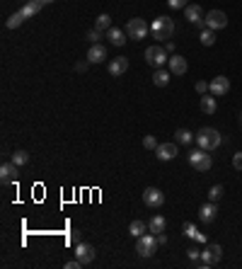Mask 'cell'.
<instances>
[{"label":"cell","mask_w":242,"mask_h":269,"mask_svg":"<svg viewBox=\"0 0 242 269\" xmlns=\"http://www.w3.org/2000/svg\"><path fill=\"white\" fill-rule=\"evenodd\" d=\"M143 148H148V150L157 148V141H155V136H146V138H143Z\"/></svg>","instance_id":"obj_34"},{"label":"cell","mask_w":242,"mask_h":269,"mask_svg":"<svg viewBox=\"0 0 242 269\" xmlns=\"http://www.w3.org/2000/svg\"><path fill=\"white\" fill-rule=\"evenodd\" d=\"M189 165H191L196 172H209L213 160H211V155H209V150L199 148V150H191V153H189Z\"/></svg>","instance_id":"obj_4"},{"label":"cell","mask_w":242,"mask_h":269,"mask_svg":"<svg viewBox=\"0 0 242 269\" xmlns=\"http://www.w3.org/2000/svg\"><path fill=\"white\" fill-rule=\"evenodd\" d=\"M165 228H167V221H165V216H152L151 223H148V231H151V233H155V235L165 233Z\"/></svg>","instance_id":"obj_20"},{"label":"cell","mask_w":242,"mask_h":269,"mask_svg":"<svg viewBox=\"0 0 242 269\" xmlns=\"http://www.w3.org/2000/svg\"><path fill=\"white\" fill-rule=\"evenodd\" d=\"M177 146L180 143H157V148H155V155L162 160V163H170V160H175L177 158Z\"/></svg>","instance_id":"obj_11"},{"label":"cell","mask_w":242,"mask_h":269,"mask_svg":"<svg viewBox=\"0 0 242 269\" xmlns=\"http://www.w3.org/2000/svg\"><path fill=\"white\" fill-rule=\"evenodd\" d=\"M186 255H189V260H194V262H199V260H201V250H199V247H194V245L186 250Z\"/></svg>","instance_id":"obj_33"},{"label":"cell","mask_w":242,"mask_h":269,"mask_svg":"<svg viewBox=\"0 0 242 269\" xmlns=\"http://www.w3.org/2000/svg\"><path fill=\"white\" fill-rule=\"evenodd\" d=\"M157 242H160V245H165V242H167V235H165V233H160V235H157Z\"/></svg>","instance_id":"obj_40"},{"label":"cell","mask_w":242,"mask_h":269,"mask_svg":"<svg viewBox=\"0 0 242 269\" xmlns=\"http://www.w3.org/2000/svg\"><path fill=\"white\" fill-rule=\"evenodd\" d=\"M215 213H218L215 204H213V202H209V204H204V206L199 209V218H201L204 223H211L213 218H215Z\"/></svg>","instance_id":"obj_19"},{"label":"cell","mask_w":242,"mask_h":269,"mask_svg":"<svg viewBox=\"0 0 242 269\" xmlns=\"http://www.w3.org/2000/svg\"><path fill=\"white\" fill-rule=\"evenodd\" d=\"M128 233H131L133 238H141L143 233H148V223H143V221H131Z\"/></svg>","instance_id":"obj_26"},{"label":"cell","mask_w":242,"mask_h":269,"mask_svg":"<svg viewBox=\"0 0 242 269\" xmlns=\"http://www.w3.org/2000/svg\"><path fill=\"white\" fill-rule=\"evenodd\" d=\"M209 88H211V83H206V80H199V83H196V92H199V95H206Z\"/></svg>","instance_id":"obj_36"},{"label":"cell","mask_w":242,"mask_h":269,"mask_svg":"<svg viewBox=\"0 0 242 269\" xmlns=\"http://www.w3.org/2000/svg\"><path fill=\"white\" fill-rule=\"evenodd\" d=\"M240 126H242V112H240Z\"/></svg>","instance_id":"obj_43"},{"label":"cell","mask_w":242,"mask_h":269,"mask_svg":"<svg viewBox=\"0 0 242 269\" xmlns=\"http://www.w3.org/2000/svg\"><path fill=\"white\" fill-rule=\"evenodd\" d=\"M184 17H186V22H191V25H199L201 30H206V22H204V10L199 7V5H186L184 7Z\"/></svg>","instance_id":"obj_10"},{"label":"cell","mask_w":242,"mask_h":269,"mask_svg":"<svg viewBox=\"0 0 242 269\" xmlns=\"http://www.w3.org/2000/svg\"><path fill=\"white\" fill-rule=\"evenodd\" d=\"M126 34H128V39L141 41V39H146V36L151 34V25H148L146 20H141V17H131V20L126 22Z\"/></svg>","instance_id":"obj_2"},{"label":"cell","mask_w":242,"mask_h":269,"mask_svg":"<svg viewBox=\"0 0 242 269\" xmlns=\"http://www.w3.org/2000/svg\"><path fill=\"white\" fill-rule=\"evenodd\" d=\"M223 194H225V187H223V184H213L211 189H209V202H213V204L220 202Z\"/></svg>","instance_id":"obj_27"},{"label":"cell","mask_w":242,"mask_h":269,"mask_svg":"<svg viewBox=\"0 0 242 269\" xmlns=\"http://www.w3.org/2000/svg\"><path fill=\"white\" fill-rule=\"evenodd\" d=\"M167 5H170L172 10H184V7L189 5V0H167Z\"/></svg>","instance_id":"obj_32"},{"label":"cell","mask_w":242,"mask_h":269,"mask_svg":"<svg viewBox=\"0 0 242 269\" xmlns=\"http://www.w3.org/2000/svg\"><path fill=\"white\" fill-rule=\"evenodd\" d=\"M220 134L215 131V129H209V126H204L199 134H196V143H199V148L204 150H215L220 146Z\"/></svg>","instance_id":"obj_1"},{"label":"cell","mask_w":242,"mask_h":269,"mask_svg":"<svg viewBox=\"0 0 242 269\" xmlns=\"http://www.w3.org/2000/svg\"><path fill=\"white\" fill-rule=\"evenodd\" d=\"M39 2H41V5H49V2H54V0H39Z\"/></svg>","instance_id":"obj_42"},{"label":"cell","mask_w":242,"mask_h":269,"mask_svg":"<svg viewBox=\"0 0 242 269\" xmlns=\"http://www.w3.org/2000/svg\"><path fill=\"white\" fill-rule=\"evenodd\" d=\"M233 168H235V170H242V153H235V155H233Z\"/></svg>","instance_id":"obj_37"},{"label":"cell","mask_w":242,"mask_h":269,"mask_svg":"<svg viewBox=\"0 0 242 269\" xmlns=\"http://www.w3.org/2000/svg\"><path fill=\"white\" fill-rule=\"evenodd\" d=\"M12 163H15L17 168H20V165H27V163H30V153H27V150H15V153H12Z\"/></svg>","instance_id":"obj_29"},{"label":"cell","mask_w":242,"mask_h":269,"mask_svg":"<svg viewBox=\"0 0 242 269\" xmlns=\"http://www.w3.org/2000/svg\"><path fill=\"white\" fill-rule=\"evenodd\" d=\"M146 61H148V66H152V68H162L170 61V54H167L165 46H148L146 49Z\"/></svg>","instance_id":"obj_7"},{"label":"cell","mask_w":242,"mask_h":269,"mask_svg":"<svg viewBox=\"0 0 242 269\" xmlns=\"http://www.w3.org/2000/svg\"><path fill=\"white\" fill-rule=\"evenodd\" d=\"M15 177H17V165L10 160L0 168V179H2V184H10V182H15Z\"/></svg>","instance_id":"obj_17"},{"label":"cell","mask_w":242,"mask_h":269,"mask_svg":"<svg viewBox=\"0 0 242 269\" xmlns=\"http://www.w3.org/2000/svg\"><path fill=\"white\" fill-rule=\"evenodd\" d=\"M199 39H201L204 46H213V44H215V32L206 27V30H201V36H199Z\"/></svg>","instance_id":"obj_30"},{"label":"cell","mask_w":242,"mask_h":269,"mask_svg":"<svg viewBox=\"0 0 242 269\" xmlns=\"http://www.w3.org/2000/svg\"><path fill=\"white\" fill-rule=\"evenodd\" d=\"M80 262H83V267L85 265H90L92 260H94V247L88 245V242H75V252H73Z\"/></svg>","instance_id":"obj_12"},{"label":"cell","mask_w":242,"mask_h":269,"mask_svg":"<svg viewBox=\"0 0 242 269\" xmlns=\"http://www.w3.org/2000/svg\"><path fill=\"white\" fill-rule=\"evenodd\" d=\"M88 39H90L92 44H99V39H102V32H99V30H90V32H88Z\"/></svg>","instance_id":"obj_35"},{"label":"cell","mask_w":242,"mask_h":269,"mask_svg":"<svg viewBox=\"0 0 242 269\" xmlns=\"http://www.w3.org/2000/svg\"><path fill=\"white\" fill-rule=\"evenodd\" d=\"M70 240H73V242H80V233H78V231H73V233H70Z\"/></svg>","instance_id":"obj_39"},{"label":"cell","mask_w":242,"mask_h":269,"mask_svg":"<svg viewBox=\"0 0 242 269\" xmlns=\"http://www.w3.org/2000/svg\"><path fill=\"white\" fill-rule=\"evenodd\" d=\"M182 231H184V235H186V238H196V235H199L196 226H194V223H189V221H186V223L182 226Z\"/></svg>","instance_id":"obj_31"},{"label":"cell","mask_w":242,"mask_h":269,"mask_svg":"<svg viewBox=\"0 0 242 269\" xmlns=\"http://www.w3.org/2000/svg\"><path fill=\"white\" fill-rule=\"evenodd\" d=\"M65 267H68V269H78V267H83V262H80V260L75 257V260H70V262H65Z\"/></svg>","instance_id":"obj_38"},{"label":"cell","mask_w":242,"mask_h":269,"mask_svg":"<svg viewBox=\"0 0 242 269\" xmlns=\"http://www.w3.org/2000/svg\"><path fill=\"white\" fill-rule=\"evenodd\" d=\"M172 32H175V22H172V17H165V15L157 17L151 25V34L155 39H170Z\"/></svg>","instance_id":"obj_5"},{"label":"cell","mask_w":242,"mask_h":269,"mask_svg":"<svg viewBox=\"0 0 242 269\" xmlns=\"http://www.w3.org/2000/svg\"><path fill=\"white\" fill-rule=\"evenodd\" d=\"M228 90H230V80H228L225 75H215L211 80L209 92H211L213 97H223V95H228Z\"/></svg>","instance_id":"obj_13"},{"label":"cell","mask_w":242,"mask_h":269,"mask_svg":"<svg viewBox=\"0 0 242 269\" xmlns=\"http://www.w3.org/2000/svg\"><path fill=\"white\" fill-rule=\"evenodd\" d=\"M167 66H170V73L172 75H184L186 73V59L184 56H170V61H167Z\"/></svg>","instance_id":"obj_16"},{"label":"cell","mask_w":242,"mask_h":269,"mask_svg":"<svg viewBox=\"0 0 242 269\" xmlns=\"http://www.w3.org/2000/svg\"><path fill=\"white\" fill-rule=\"evenodd\" d=\"M215 107H218V104H215V97H213V95H209V92H206V95L201 97V112L211 117V114H215Z\"/></svg>","instance_id":"obj_22"},{"label":"cell","mask_w":242,"mask_h":269,"mask_svg":"<svg viewBox=\"0 0 242 269\" xmlns=\"http://www.w3.org/2000/svg\"><path fill=\"white\" fill-rule=\"evenodd\" d=\"M112 27V17L107 15V12H102L99 17H97V22H94V30H99V32H107Z\"/></svg>","instance_id":"obj_28"},{"label":"cell","mask_w":242,"mask_h":269,"mask_svg":"<svg viewBox=\"0 0 242 269\" xmlns=\"http://www.w3.org/2000/svg\"><path fill=\"white\" fill-rule=\"evenodd\" d=\"M25 20H27V17H25V12H22V10H17V12H12V15L5 20V27H7V30H17Z\"/></svg>","instance_id":"obj_23"},{"label":"cell","mask_w":242,"mask_h":269,"mask_svg":"<svg viewBox=\"0 0 242 269\" xmlns=\"http://www.w3.org/2000/svg\"><path fill=\"white\" fill-rule=\"evenodd\" d=\"M41 7H44V5H41L39 0H27V2H25V7H22V12H25V17L30 20V17H34V15H39V12H41Z\"/></svg>","instance_id":"obj_24"},{"label":"cell","mask_w":242,"mask_h":269,"mask_svg":"<svg viewBox=\"0 0 242 269\" xmlns=\"http://www.w3.org/2000/svg\"><path fill=\"white\" fill-rule=\"evenodd\" d=\"M88 63H90V61H88ZM88 63H78V66H75V70H80V73H83V70L88 68Z\"/></svg>","instance_id":"obj_41"},{"label":"cell","mask_w":242,"mask_h":269,"mask_svg":"<svg viewBox=\"0 0 242 269\" xmlns=\"http://www.w3.org/2000/svg\"><path fill=\"white\" fill-rule=\"evenodd\" d=\"M204 22H206V27L213 32L225 30V27H228V15H225L223 10H211V12L204 17Z\"/></svg>","instance_id":"obj_8"},{"label":"cell","mask_w":242,"mask_h":269,"mask_svg":"<svg viewBox=\"0 0 242 269\" xmlns=\"http://www.w3.org/2000/svg\"><path fill=\"white\" fill-rule=\"evenodd\" d=\"M152 83H155L157 88H165V85L170 83V70H165V68H157V70L152 73Z\"/></svg>","instance_id":"obj_25"},{"label":"cell","mask_w":242,"mask_h":269,"mask_svg":"<svg viewBox=\"0 0 242 269\" xmlns=\"http://www.w3.org/2000/svg\"><path fill=\"white\" fill-rule=\"evenodd\" d=\"M191 141H196V136H194L191 131H186V129H177V131H175V143H180V146H189Z\"/></svg>","instance_id":"obj_21"},{"label":"cell","mask_w":242,"mask_h":269,"mask_svg":"<svg viewBox=\"0 0 242 269\" xmlns=\"http://www.w3.org/2000/svg\"><path fill=\"white\" fill-rule=\"evenodd\" d=\"M220 257H223V247L218 245V242H206V247L201 250V267H213V265H218L220 262Z\"/></svg>","instance_id":"obj_6"},{"label":"cell","mask_w":242,"mask_h":269,"mask_svg":"<svg viewBox=\"0 0 242 269\" xmlns=\"http://www.w3.org/2000/svg\"><path fill=\"white\" fill-rule=\"evenodd\" d=\"M107 39H109L114 46H123V44H126V32H121L119 27H109V30H107Z\"/></svg>","instance_id":"obj_18"},{"label":"cell","mask_w":242,"mask_h":269,"mask_svg":"<svg viewBox=\"0 0 242 269\" xmlns=\"http://www.w3.org/2000/svg\"><path fill=\"white\" fill-rule=\"evenodd\" d=\"M143 202H146V206H151V209H160V206L165 204V194H162L157 187H148V189L143 192Z\"/></svg>","instance_id":"obj_9"},{"label":"cell","mask_w":242,"mask_h":269,"mask_svg":"<svg viewBox=\"0 0 242 269\" xmlns=\"http://www.w3.org/2000/svg\"><path fill=\"white\" fill-rule=\"evenodd\" d=\"M109 75H114V78H119V75H123L126 70H128V59L126 56H117V59L109 61Z\"/></svg>","instance_id":"obj_14"},{"label":"cell","mask_w":242,"mask_h":269,"mask_svg":"<svg viewBox=\"0 0 242 269\" xmlns=\"http://www.w3.org/2000/svg\"><path fill=\"white\" fill-rule=\"evenodd\" d=\"M88 61H90V63H102V61H107V46H104V44H92L90 51H88Z\"/></svg>","instance_id":"obj_15"},{"label":"cell","mask_w":242,"mask_h":269,"mask_svg":"<svg viewBox=\"0 0 242 269\" xmlns=\"http://www.w3.org/2000/svg\"><path fill=\"white\" fill-rule=\"evenodd\" d=\"M157 235L155 233H143L141 238H136V252L141 255V257H152L155 255V250H157Z\"/></svg>","instance_id":"obj_3"}]
</instances>
